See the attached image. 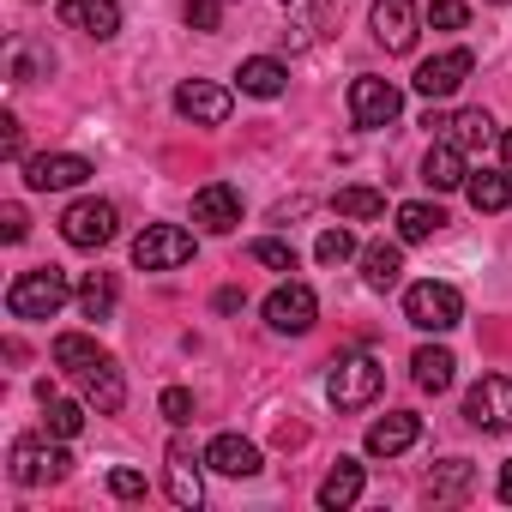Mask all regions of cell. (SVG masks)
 <instances>
[{
  "label": "cell",
  "instance_id": "obj_19",
  "mask_svg": "<svg viewBox=\"0 0 512 512\" xmlns=\"http://www.w3.org/2000/svg\"><path fill=\"white\" fill-rule=\"evenodd\" d=\"M205 464H211L217 476H253V470H260V446L241 440V434H217V440L205 446Z\"/></svg>",
  "mask_w": 512,
  "mask_h": 512
},
{
  "label": "cell",
  "instance_id": "obj_11",
  "mask_svg": "<svg viewBox=\"0 0 512 512\" xmlns=\"http://www.w3.org/2000/svg\"><path fill=\"white\" fill-rule=\"evenodd\" d=\"M314 314H320V302H314L308 284H284V290L266 296V326H272V332H308Z\"/></svg>",
  "mask_w": 512,
  "mask_h": 512
},
{
  "label": "cell",
  "instance_id": "obj_33",
  "mask_svg": "<svg viewBox=\"0 0 512 512\" xmlns=\"http://www.w3.org/2000/svg\"><path fill=\"white\" fill-rule=\"evenodd\" d=\"M314 253H320V266H344L350 253H356V235H350V229H326V235L314 241Z\"/></svg>",
  "mask_w": 512,
  "mask_h": 512
},
{
  "label": "cell",
  "instance_id": "obj_42",
  "mask_svg": "<svg viewBox=\"0 0 512 512\" xmlns=\"http://www.w3.org/2000/svg\"><path fill=\"white\" fill-rule=\"evenodd\" d=\"M500 500H506V506H512V464H506V470H500Z\"/></svg>",
  "mask_w": 512,
  "mask_h": 512
},
{
  "label": "cell",
  "instance_id": "obj_24",
  "mask_svg": "<svg viewBox=\"0 0 512 512\" xmlns=\"http://www.w3.org/2000/svg\"><path fill=\"white\" fill-rule=\"evenodd\" d=\"M362 278H368V290H398V278H404V253H398L392 241H374V247L362 253Z\"/></svg>",
  "mask_w": 512,
  "mask_h": 512
},
{
  "label": "cell",
  "instance_id": "obj_25",
  "mask_svg": "<svg viewBox=\"0 0 512 512\" xmlns=\"http://www.w3.org/2000/svg\"><path fill=\"white\" fill-rule=\"evenodd\" d=\"M464 193H470L476 211H506V205H512V175H506V169H476V175L464 181Z\"/></svg>",
  "mask_w": 512,
  "mask_h": 512
},
{
  "label": "cell",
  "instance_id": "obj_34",
  "mask_svg": "<svg viewBox=\"0 0 512 512\" xmlns=\"http://www.w3.org/2000/svg\"><path fill=\"white\" fill-rule=\"evenodd\" d=\"M253 260H260V266H272V272H296V247L290 241H253Z\"/></svg>",
  "mask_w": 512,
  "mask_h": 512
},
{
  "label": "cell",
  "instance_id": "obj_3",
  "mask_svg": "<svg viewBox=\"0 0 512 512\" xmlns=\"http://www.w3.org/2000/svg\"><path fill=\"white\" fill-rule=\"evenodd\" d=\"M380 386H386V368H380L374 356H344V362H332V374H326V398H332L338 410L374 404Z\"/></svg>",
  "mask_w": 512,
  "mask_h": 512
},
{
  "label": "cell",
  "instance_id": "obj_7",
  "mask_svg": "<svg viewBox=\"0 0 512 512\" xmlns=\"http://www.w3.org/2000/svg\"><path fill=\"white\" fill-rule=\"evenodd\" d=\"M374 37L386 55L416 49V0H374Z\"/></svg>",
  "mask_w": 512,
  "mask_h": 512
},
{
  "label": "cell",
  "instance_id": "obj_12",
  "mask_svg": "<svg viewBox=\"0 0 512 512\" xmlns=\"http://www.w3.org/2000/svg\"><path fill=\"white\" fill-rule=\"evenodd\" d=\"M67 464H73V458H67L61 446H43V440H19V446H13V482H25V488L61 482Z\"/></svg>",
  "mask_w": 512,
  "mask_h": 512
},
{
  "label": "cell",
  "instance_id": "obj_14",
  "mask_svg": "<svg viewBox=\"0 0 512 512\" xmlns=\"http://www.w3.org/2000/svg\"><path fill=\"white\" fill-rule=\"evenodd\" d=\"M193 223H199V229H211V235H229V229L241 223V193H235L229 181L199 187V193H193Z\"/></svg>",
  "mask_w": 512,
  "mask_h": 512
},
{
  "label": "cell",
  "instance_id": "obj_30",
  "mask_svg": "<svg viewBox=\"0 0 512 512\" xmlns=\"http://www.w3.org/2000/svg\"><path fill=\"white\" fill-rule=\"evenodd\" d=\"M380 211H386V193H374V187H338V217L368 223V217H380Z\"/></svg>",
  "mask_w": 512,
  "mask_h": 512
},
{
  "label": "cell",
  "instance_id": "obj_15",
  "mask_svg": "<svg viewBox=\"0 0 512 512\" xmlns=\"http://www.w3.org/2000/svg\"><path fill=\"white\" fill-rule=\"evenodd\" d=\"M61 25L103 43V37L121 31V7H115V0H61Z\"/></svg>",
  "mask_w": 512,
  "mask_h": 512
},
{
  "label": "cell",
  "instance_id": "obj_31",
  "mask_svg": "<svg viewBox=\"0 0 512 512\" xmlns=\"http://www.w3.org/2000/svg\"><path fill=\"white\" fill-rule=\"evenodd\" d=\"M43 404H49V416H43V422H49V434H55V440H73V434L85 428V410H79V404H67V398H43Z\"/></svg>",
  "mask_w": 512,
  "mask_h": 512
},
{
  "label": "cell",
  "instance_id": "obj_20",
  "mask_svg": "<svg viewBox=\"0 0 512 512\" xmlns=\"http://www.w3.org/2000/svg\"><path fill=\"white\" fill-rule=\"evenodd\" d=\"M169 500H175V506H199V500H205L199 458H193V446H187V440H175V446H169Z\"/></svg>",
  "mask_w": 512,
  "mask_h": 512
},
{
  "label": "cell",
  "instance_id": "obj_16",
  "mask_svg": "<svg viewBox=\"0 0 512 512\" xmlns=\"http://www.w3.org/2000/svg\"><path fill=\"white\" fill-rule=\"evenodd\" d=\"M55 73V49L43 43V37H13L7 43V79L13 85H37V79H49Z\"/></svg>",
  "mask_w": 512,
  "mask_h": 512
},
{
  "label": "cell",
  "instance_id": "obj_29",
  "mask_svg": "<svg viewBox=\"0 0 512 512\" xmlns=\"http://www.w3.org/2000/svg\"><path fill=\"white\" fill-rule=\"evenodd\" d=\"M440 223H446L440 205H398V235H404V241H428Z\"/></svg>",
  "mask_w": 512,
  "mask_h": 512
},
{
  "label": "cell",
  "instance_id": "obj_22",
  "mask_svg": "<svg viewBox=\"0 0 512 512\" xmlns=\"http://www.w3.org/2000/svg\"><path fill=\"white\" fill-rule=\"evenodd\" d=\"M356 500H362V464H356V458H338L332 476L320 482V506H326V512H344V506H356Z\"/></svg>",
  "mask_w": 512,
  "mask_h": 512
},
{
  "label": "cell",
  "instance_id": "obj_10",
  "mask_svg": "<svg viewBox=\"0 0 512 512\" xmlns=\"http://www.w3.org/2000/svg\"><path fill=\"white\" fill-rule=\"evenodd\" d=\"M398 109H404L398 85H386V79H356V85H350V115H356V127H386V121H398Z\"/></svg>",
  "mask_w": 512,
  "mask_h": 512
},
{
  "label": "cell",
  "instance_id": "obj_35",
  "mask_svg": "<svg viewBox=\"0 0 512 512\" xmlns=\"http://www.w3.org/2000/svg\"><path fill=\"white\" fill-rule=\"evenodd\" d=\"M157 410H163V422H169V428H187V422H193V392L169 386V392L157 398Z\"/></svg>",
  "mask_w": 512,
  "mask_h": 512
},
{
  "label": "cell",
  "instance_id": "obj_43",
  "mask_svg": "<svg viewBox=\"0 0 512 512\" xmlns=\"http://www.w3.org/2000/svg\"><path fill=\"white\" fill-rule=\"evenodd\" d=\"M500 157H506V175H512V133L500 139Z\"/></svg>",
  "mask_w": 512,
  "mask_h": 512
},
{
  "label": "cell",
  "instance_id": "obj_26",
  "mask_svg": "<svg viewBox=\"0 0 512 512\" xmlns=\"http://www.w3.org/2000/svg\"><path fill=\"white\" fill-rule=\"evenodd\" d=\"M452 368H458V362H452V350H440V344H422V350L410 356V374H416L422 392H446V386H452Z\"/></svg>",
  "mask_w": 512,
  "mask_h": 512
},
{
  "label": "cell",
  "instance_id": "obj_39",
  "mask_svg": "<svg viewBox=\"0 0 512 512\" xmlns=\"http://www.w3.org/2000/svg\"><path fill=\"white\" fill-rule=\"evenodd\" d=\"M0 151H7L13 163L25 157V127H19V115H0Z\"/></svg>",
  "mask_w": 512,
  "mask_h": 512
},
{
  "label": "cell",
  "instance_id": "obj_23",
  "mask_svg": "<svg viewBox=\"0 0 512 512\" xmlns=\"http://www.w3.org/2000/svg\"><path fill=\"white\" fill-rule=\"evenodd\" d=\"M235 79H241V91H247V97H278V91L290 85V67H284V61H272V55H253V61H241V73H235Z\"/></svg>",
  "mask_w": 512,
  "mask_h": 512
},
{
  "label": "cell",
  "instance_id": "obj_32",
  "mask_svg": "<svg viewBox=\"0 0 512 512\" xmlns=\"http://www.w3.org/2000/svg\"><path fill=\"white\" fill-rule=\"evenodd\" d=\"M494 139V121L482 115V109H464L458 121H452V145H488Z\"/></svg>",
  "mask_w": 512,
  "mask_h": 512
},
{
  "label": "cell",
  "instance_id": "obj_18",
  "mask_svg": "<svg viewBox=\"0 0 512 512\" xmlns=\"http://www.w3.org/2000/svg\"><path fill=\"white\" fill-rule=\"evenodd\" d=\"M416 434H422V422H416L410 410H392V416H380V422L368 428V452H374V458H398V452L416 446Z\"/></svg>",
  "mask_w": 512,
  "mask_h": 512
},
{
  "label": "cell",
  "instance_id": "obj_8",
  "mask_svg": "<svg viewBox=\"0 0 512 512\" xmlns=\"http://www.w3.org/2000/svg\"><path fill=\"white\" fill-rule=\"evenodd\" d=\"M470 73H476V55L470 49H446V55H434V61L416 67V91L422 97H452Z\"/></svg>",
  "mask_w": 512,
  "mask_h": 512
},
{
  "label": "cell",
  "instance_id": "obj_21",
  "mask_svg": "<svg viewBox=\"0 0 512 512\" xmlns=\"http://www.w3.org/2000/svg\"><path fill=\"white\" fill-rule=\"evenodd\" d=\"M79 380H85V398H91V404H97L103 416H115V410L127 404V380H121V368H115L109 356H103L97 368H85Z\"/></svg>",
  "mask_w": 512,
  "mask_h": 512
},
{
  "label": "cell",
  "instance_id": "obj_9",
  "mask_svg": "<svg viewBox=\"0 0 512 512\" xmlns=\"http://www.w3.org/2000/svg\"><path fill=\"white\" fill-rule=\"evenodd\" d=\"M175 109H181L187 121H199V127H223L229 109H235V97H229L223 85H211V79H187V85L175 91Z\"/></svg>",
  "mask_w": 512,
  "mask_h": 512
},
{
  "label": "cell",
  "instance_id": "obj_28",
  "mask_svg": "<svg viewBox=\"0 0 512 512\" xmlns=\"http://www.w3.org/2000/svg\"><path fill=\"white\" fill-rule=\"evenodd\" d=\"M79 308H85V320H109L115 314V278L109 272H91L79 284Z\"/></svg>",
  "mask_w": 512,
  "mask_h": 512
},
{
  "label": "cell",
  "instance_id": "obj_41",
  "mask_svg": "<svg viewBox=\"0 0 512 512\" xmlns=\"http://www.w3.org/2000/svg\"><path fill=\"white\" fill-rule=\"evenodd\" d=\"M25 229H31L25 205H0V235H7V241H25Z\"/></svg>",
  "mask_w": 512,
  "mask_h": 512
},
{
  "label": "cell",
  "instance_id": "obj_36",
  "mask_svg": "<svg viewBox=\"0 0 512 512\" xmlns=\"http://www.w3.org/2000/svg\"><path fill=\"white\" fill-rule=\"evenodd\" d=\"M464 482H470V464H464V458H446V464L428 476V488H434V494H458Z\"/></svg>",
  "mask_w": 512,
  "mask_h": 512
},
{
  "label": "cell",
  "instance_id": "obj_27",
  "mask_svg": "<svg viewBox=\"0 0 512 512\" xmlns=\"http://www.w3.org/2000/svg\"><path fill=\"white\" fill-rule=\"evenodd\" d=\"M97 362H103L97 338H85V332H61V338H55V368H67V374H85V368H97Z\"/></svg>",
  "mask_w": 512,
  "mask_h": 512
},
{
  "label": "cell",
  "instance_id": "obj_37",
  "mask_svg": "<svg viewBox=\"0 0 512 512\" xmlns=\"http://www.w3.org/2000/svg\"><path fill=\"white\" fill-rule=\"evenodd\" d=\"M464 19H470L464 0H434V7H428V25L434 31H464Z\"/></svg>",
  "mask_w": 512,
  "mask_h": 512
},
{
  "label": "cell",
  "instance_id": "obj_40",
  "mask_svg": "<svg viewBox=\"0 0 512 512\" xmlns=\"http://www.w3.org/2000/svg\"><path fill=\"white\" fill-rule=\"evenodd\" d=\"M217 19H223V0H193V7H187L193 31H217Z\"/></svg>",
  "mask_w": 512,
  "mask_h": 512
},
{
  "label": "cell",
  "instance_id": "obj_4",
  "mask_svg": "<svg viewBox=\"0 0 512 512\" xmlns=\"http://www.w3.org/2000/svg\"><path fill=\"white\" fill-rule=\"evenodd\" d=\"M193 260V235L181 223H151L139 241H133V266L139 272H175Z\"/></svg>",
  "mask_w": 512,
  "mask_h": 512
},
{
  "label": "cell",
  "instance_id": "obj_5",
  "mask_svg": "<svg viewBox=\"0 0 512 512\" xmlns=\"http://www.w3.org/2000/svg\"><path fill=\"white\" fill-rule=\"evenodd\" d=\"M464 416H470V428H488V434L512 428V380L506 374H482L470 386V398H464Z\"/></svg>",
  "mask_w": 512,
  "mask_h": 512
},
{
  "label": "cell",
  "instance_id": "obj_17",
  "mask_svg": "<svg viewBox=\"0 0 512 512\" xmlns=\"http://www.w3.org/2000/svg\"><path fill=\"white\" fill-rule=\"evenodd\" d=\"M422 181H428L434 193H452V187H464V181H470V169H464V145H452V139H434V151L422 157Z\"/></svg>",
  "mask_w": 512,
  "mask_h": 512
},
{
  "label": "cell",
  "instance_id": "obj_6",
  "mask_svg": "<svg viewBox=\"0 0 512 512\" xmlns=\"http://www.w3.org/2000/svg\"><path fill=\"white\" fill-rule=\"evenodd\" d=\"M115 205L109 199H79V205H67V217H61V235L73 241V247H109L115 241Z\"/></svg>",
  "mask_w": 512,
  "mask_h": 512
},
{
  "label": "cell",
  "instance_id": "obj_38",
  "mask_svg": "<svg viewBox=\"0 0 512 512\" xmlns=\"http://www.w3.org/2000/svg\"><path fill=\"white\" fill-rule=\"evenodd\" d=\"M109 494H115V500H145V476L121 464V470H109Z\"/></svg>",
  "mask_w": 512,
  "mask_h": 512
},
{
  "label": "cell",
  "instance_id": "obj_2",
  "mask_svg": "<svg viewBox=\"0 0 512 512\" xmlns=\"http://www.w3.org/2000/svg\"><path fill=\"white\" fill-rule=\"evenodd\" d=\"M404 320L416 326V332H452L458 320H464V296L452 290V284H410L404 290Z\"/></svg>",
  "mask_w": 512,
  "mask_h": 512
},
{
  "label": "cell",
  "instance_id": "obj_13",
  "mask_svg": "<svg viewBox=\"0 0 512 512\" xmlns=\"http://www.w3.org/2000/svg\"><path fill=\"white\" fill-rule=\"evenodd\" d=\"M85 175H91V163L73 157V151H55V157H31L25 163V187L31 193H61V187H79Z\"/></svg>",
  "mask_w": 512,
  "mask_h": 512
},
{
  "label": "cell",
  "instance_id": "obj_1",
  "mask_svg": "<svg viewBox=\"0 0 512 512\" xmlns=\"http://www.w3.org/2000/svg\"><path fill=\"white\" fill-rule=\"evenodd\" d=\"M67 272H55V266H43V272H25V278H13V290H7V314L13 320H55L61 308H67Z\"/></svg>",
  "mask_w": 512,
  "mask_h": 512
}]
</instances>
